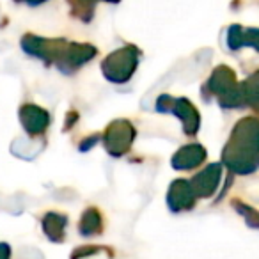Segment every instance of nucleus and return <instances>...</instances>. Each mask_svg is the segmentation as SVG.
I'll use <instances>...</instances> for the list:
<instances>
[{
	"instance_id": "nucleus-1",
	"label": "nucleus",
	"mask_w": 259,
	"mask_h": 259,
	"mask_svg": "<svg viewBox=\"0 0 259 259\" xmlns=\"http://www.w3.org/2000/svg\"><path fill=\"white\" fill-rule=\"evenodd\" d=\"M0 259H9V248H8V245H0Z\"/></svg>"
}]
</instances>
